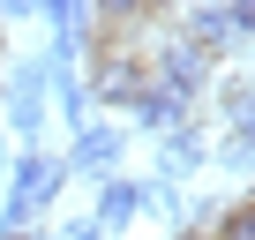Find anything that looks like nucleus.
<instances>
[{"label": "nucleus", "instance_id": "nucleus-1", "mask_svg": "<svg viewBox=\"0 0 255 240\" xmlns=\"http://www.w3.org/2000/svg\"><path fill=\"white\" fill-rule=\"evenodd\" d=\"M60 180H68V173H60V158L23 150V158H15V188H8V203H0V233H23V225L60 195Z\"/></svg>", "mask_w": 255, "mask_h": 240}, {"label": "nucleus", "instance_id": "nucleus-5", "mask_svg": "<svg viewBox=\"0 0 255 240\" xmlns=\"http://www.w3.org/2000/svg\"><path fill=\"white\" fill-rule=\"evenodd\" d=\"M135 210H143V188H135V180H105V188H98V218H90V225H98V233H113V225L135 218Z\"/></svg>", "mask_w": 255, "mask_h": 240}, {"label": "nucleus", "instance_id": "nucleus-7", "mask_svg": "<svg viewBox=\"0 0 255 240\" xmlns=\"http://www.w3.org/2000/svg\"><path fill=\"white\" fill-rule=\"evenodd\" d=\"M210 240H255V203L240 195V203H225L218 210V225H210Z\"/></svg>", "mask_w": 255, "mask_h": 240}, {"label": "nucleus", "instance_id": "nucleus-3", "mask_svg": "<svg viewBox=\"0 0 255 240\" xmlns=\"http://www.w3.org/2000/svg\"><path fill=\"white\" fill-rule=\"evenodd\" d=\"M8 90H15V128L38 135V128H45V60H23Z\"/></svg>", "mask_w": 255, "mask_h": 240}, {"label": "nucleus", "instance_id": "nucleus-2", "mask_svg": "<svg viewBox=\"0 0 255 240\" xmlns=\"http://www.w3.org/2000/svg\"><path fill=\"white\" fill-rule=\"evenodd\" d=\"M143 83H150V68H143L135 53L98 38V75H90V90H98L105 105H135V98H143Z\"/></svg>", "mask_w": 255, "mask_h": 240}, {"label": "nucleus", "instance_id": "nucleus-9", "mask_svg": "<svg viewBox=\"0 0 255 240\" xmlns=\"http://www.w3.org/2000/svg\"><path fill=\"white\" fill-rule=\"evenodd\" d=\"M60 240H105V233H98V225H68Z\"/></svg>", "mask_w": 255, "mask_h": 240}, {"label": "nucleus", "instance_id": "nucleus-6", "mask_svg": "<svg viewBox=\"0 0 255 240\" xmlns=\"http://www.w3.org/2000/svg\"><path fill=\"white\" fill-rule=\"evenodd\" d=\"M135 113L150 120V128H180V120H188V98H173V90H158V83H143V98H135Z\"/></svg>", "mask_w": 255, "mask_h": 240}, {"label": "nucleus", "instance_id": "nucleus-8", "mask_svg": "<svg viewBox=\"0 0 255 240\" xmlns=\"http://www.w3.org/2000/svg\"><path fill=\"white\" fill-rule=\"evenodd\" d=\"M195 158H203V143H195L188 128H180V135H165V173H188Z\"/></svg>", "mask_w": 255, "mask_h": 240}, {"label": "nucleus", "instance_id": "nucleus-4", "mask_svg": "<svg viewBox=\"0 0 255 240\" xmlns=\"http://www.w3.org/2000/svg\"><path fill=\"white\" fill-rule=\"evenodd\" d=\"M105 165H120V128H83L60 173H105Z\"/></svg>", "mask_w": 255, "mask_h": 240}]
</instances>
